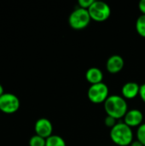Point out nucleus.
Instances as JSON below:
<instances>
[{"label":"nucleus","instance_id":"obj_20","mask_svg":"<svg viewBox=\"0 0 145 146\" xmlns=\"http://www.w3.org/2000/svg\"><path fill=\"white\" fill-rule=\"evenodd\" d=\"M130 146H144L142 143H140L138 140L137 141H132V143L130 145Z\"/></svg>","mask_w":145,"mask_h":146},{"label":"nucleus","instance_id":"obj_18","mask_svg":"<svg viewBox=\"0 0 145 146\" xmlns=\"http://www.w3.org/2000/svg\"><path fill=\"white\" fill-rule=\"evenodd\" d=\"M139 96L142 98V100L145 103V83L140 86V90H139Z\"/></svg>","mask_w":145,"mask_h":146},{"label":"nucleus","instance_id":"obj_2","mask_svg":"<svg viewBox=\"0 0 145 146\" xmlns=\"http://www.w3.org/2000/svg\"><path fill=\"white\" fill-rule=\"evenodd\" d=\"M110 138L117 145L127 146L132 143L133 133L129 126L124 122H119L111 128Z\"/></svg>","mask_w":145,"mask_h":146},{"label":"nucleus","instance_id":"obj_1","mask_svg":"<svg viewBox=\"0 0 145 146\" xmlns=\"http://www.w3.org/2000/svg\"><path fill=\"white\" fill-rule=\"evenodd\" d=\"M104 109L108 115L116 120L124 118L127 110V104L125 98L119 95H111L104 102Z\"/></svg>","mask_w":145,"mask_h":146},{"label":"nucleus","instance_id":"obj_11","mask_svg":"<svg viewBox=\"0 0 145 146\" xmlns=\"http://www.w3.org/2000/svg\"><path fill=\"white\" fill-rule=\"evenodd\" d=\"M86 80L91 85L102 83L103 80V74L102 70L98 68H90L85 73Z\"/></svg>","mask_w":145,"mask_h":146},{"label":"nucleus","instance_id":"obj_16","mask_svg":"<svg viewBox=\"0 0 145 146\" xmlns=\"http://www.w3.org/2000/svg\"><path fill=\"white\" fill-rule=\"evenodd\" d=\"M104 122H105V125H106L107 127H111V128H113V127L117 124V123H116V119L114 118V117H112V116H109V115H108V116L105 118Z\"/></svg>","mask_w":145,"mask_h":146},{"label":"nucleus","instance_id":"obj_21","mask_svg":"<svg viewBox=\"0 0 145 146\" xmlns=\"http://www.w3.org/2000/svg\"><path fill=\"white\" fill-rule=\"evenodd\" d=\"M4 93V90H3V86L0 84V97L3 95Z\"/></svg>","mask_w":145,"mask_h":146},{"label":"nucleus","instance_id":"obj_5","mask_svg":"<svg viewBox=\"0 0 145 146\" xmlns=\"http://www.w3.org/2000/svg\"><path fill=\"white\" fill-rule=\"evenodd\" d=\"M19 98L9 92H4L0 97V111L5 114H14L20 109Z\"/></svg>","mask_w":145,"mask_h":146},{"label":"nucleus","instance_id":"obj_15","mask_svg":"<svg viewBox=\"0 0 145 146\" xmlns=\"http://www.w3.org/2000/svg\"><path fill=\"white\" fill-rule=\"evenodd\" d=\"M138 140L145 146V123L141 124L137 131Z\"/></svg>","mask_w":145,"mask_h":146},{"label":"nucleus","instance_id":"obj_4","mask_svg":"<svg viewBox=\"0 0 145 146\" xmlns=\"http://www.w3.org/2000/svg\"><path fill=\"white\" fill-rule=\"evenodd\" d=\"M91 20L97 22H103L108 20L111 15L109 5L103 1H94L91 6L88 9Z\"/></svg>","mask_w":145,"mask_h":146},{"label":"nucleus","instance_id":"obj_6","mask_svg":"<svg viewBox=\"0 0 145 146\" xmlns=\"http://www.w3.org/2000/svg\"><path fill=\"white\" fill-rule=\"evenodd\" d=\"M88 98L93 104L104 103L109 96V87L103 82L91 85L87 92Z\"/></svg>","mask_w":145,"mask_h":146},{"label":"nucleus","instance_id":"obj_14","mask_svg":"<svg viewBox=\"0 0 145 146\" xmlns=\"http://www.w3.org/2000/svg\"><path fill=\"white\" fill-rule=\"evenodd\" d=\"M46 139L35 134L29 139V146H45Z\"/></svg>","mask_w":145,"mask_h":146},{"label":"nucleus","instance_id":"obj_12","mask_svg":"<svg viewBox=\"0 0 145 146\" xmlns=\"http://www.w3.org/2000/svg\"><path fill=\"white\" fill-rule=\"evenodd\" d=\"M45 146H66L64 139L58 135H51L46 139Z\"/></svg>","mask_w":145,"mask_h":146},{"label":"nucleus","instance_id":"obj_17","mask_svg":"<svg viewBox=\"0 0 145 146\" xmlns=\"http://www.w3.org/2000/svg\"><path fill=\"white\" fill-rule=\"evenodd\" d=\"M94 1H95V0H79L78 3H79V6L80 8L88 9L91 6V4L93 3Z\"/></svg>","mask_w":145,"mask_h":146},{"label":"nucleus","instance_id":"obj_19","mask_svg":"<svg viewBox=\"0 0 145 146\" xmlns=\"http://www.w3.org/2000/svg\"><path fill=\"white\" fill-rule=\"evenodd\" d=\"M138 8L140 11L143 13V15H145V0H141L138 3Z\"/></svg>","mask_w":145,"mask_h":146},{"label":"nucleus","instance_id":"obj_7","mask_svg":"<svg viewBox=\"0 0 145 146\" xmlns=\"http://www.w3.org/2000/svg\"><path fill=\"white\" fill-rule=\"evenodd\" d=\"M34 130L37 135L46 139L52 135L53 126L47 118H40L35 122Z\"/></svg>","mask_w":145,"mask_h":146},{"label":"nucleus","instance_id":"obj_3","mask_svg":"<svg viewBox=\"0 0 145 146\" xmlns=\"http://www.w3.org/2000/svg\"><path fill=\"white\" fill-rule=\"evenodd\" d=\"M91 18L90 16L88 9L83 8L75 9L69 15L68 23L73 29L82 30L85 28L91 22Z\"/></svg>","mask_w":145,"mask_h":146},{"label":"nucleus","instance_id":"obj_10","mask_svg":"<svg viewBox=\"0 0 145 146\" xmlns=\"http://www.w3.org/2000/svg\"><path fill=\"white\" fill-rule=\"evenodd\" d=\"M140 86L133 81L126 82L121 89L122 96L124 98L127 99H132L135 98L139 94Z\"/></svg>","mask_w":145,"mask_h":146},{"label":"nucleus","instance_id":"obj_13","mask_svg":"<svg viewBox=\"0 0 145 146\" xmlns=\"http://www.w3.org/2000/svg\"><path fill=\"white\" fill-rule=\"evenodd\" d=\"M136 30L138 33L145 38V15H141L136 21Z\"/></svg>","mask_w":145,"mask_h":146},{"label":"nucleus","instance_id":"obj_8","mask_svg":"<svg viewBox=\"0 0 145 146\" xmlns=\"http://www.w3.org/2000/svg\"><path fill=\"white\" fill-rule=\"evenodd\" d=\"M143 120H144L143 113L137 109L128 110L126 115L124 116V123H126L130 127H139L141 124H143Z\"/></svg>","mask_w":145,"mask_h":146},{"label":"nucleus","instance_id":"obj_9","mask_svg":"<svg viewBox=\"0 0 145 146\" xmlns=\"http://www.w3.org/2000/svg\"><path fill=\"white\" fill-rule=\"evenodd\" d=\"M125 62L121 56L120 55H113L111 56L106 63L107 70L111 74H116L122 70L124 68Z\"/></svg>","mask_w":145,"mask_h":146}]
</instances>
